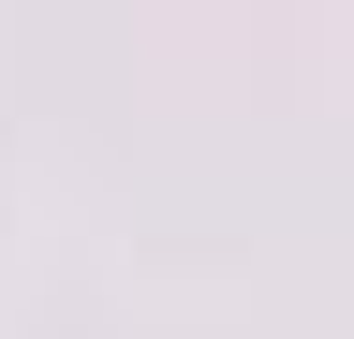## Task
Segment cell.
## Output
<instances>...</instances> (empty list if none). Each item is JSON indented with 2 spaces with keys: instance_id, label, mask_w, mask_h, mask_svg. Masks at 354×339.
<instances>
[]
</instances>
